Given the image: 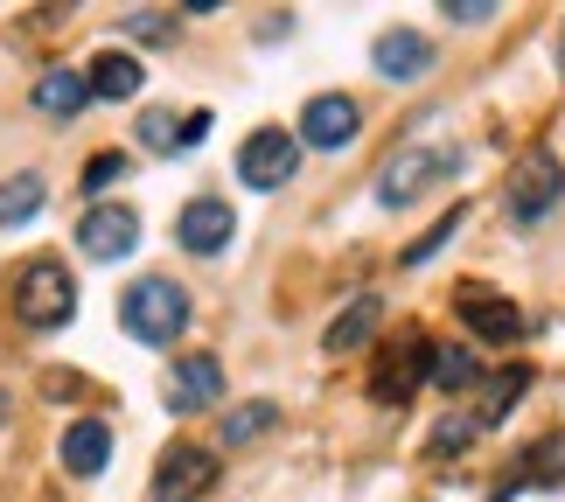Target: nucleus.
Returning <instances> with one entry per match:
<instances>
[{"mask_svg":"<svg viewBox=\"0 0 565 502\" xmlns=\"http://www.w3.org/2000/svg\"><path fill=\"white\" fill-rule=\"evenodd\" d=\"M119 329L147 349H168L189 329V293L175 279H134V287L119 293Z\"/></svg>","mask_w":565,"mask_h":502,"instance_id":"f257e3e1","label":"nucleus"},{"mask_svg":"<svg viewBox=\"0 0 565 502\" xmlns=\"http://www.w3.org/2000/svg\"><path fill=\"white\" fill-rule=\"evenodd\" d=\"M14 314L29 321V329H63V321L77 314V279L63 258H29L14 279Z\"/></svg>","mask_w":565,"mask_h":502,"instance_id":"f03ea898","label":"nucleus"},{"mask_svg":"<svg viewBox=\"0 0 565 502\" xmlns=\"http://www.w3.org/2000/svg\"><path fill=\"white\" fill-rule=\"evenodd\" d=\"M503 195H510V216H516V224H545L552 203L565 195V168H558L552 147H531V154L510 168V189Z\"/></svg>","mask_w":565,"mask_h":502,"instance_id":"7ed1b4c3","label":"nucleus"},{"mask_svg":"<svg viewBox=\"0 0 565 502\" xmlns=\"http://www.w3.org/2000/svg\"><path fill=\"white\" fill-rule=\"evenodd\" d=\"M461 168V154H433V147H398V154L384 161L377 174V203L384 210H405V203H419V195L440 182V174Z\"/></svg>","mask_w":565,"mask_h":502,"instance_id":"20e7f679","label":"nucleus"},{"mask_svg":"<svg viewBox=\"0 0 565 502\" xmlns=\"http://www.w3.org/2000/svg\"><path fill=\"white\" fill-rule=\"evenodd\" d=\"M426 377H433V342L426 335H398L377 356V370H371V398L377 405H405Z\"/></svg>","mask_w":565,"mask_h":502,"instance_id":"39448f33","label":"nucleus"},{"mask_svg":"<svg viewBox=\"0 0 565 502\" xmlns=\"http://www.w3.org/2000/svg\"><path fill=\"white\" fill-rule=\"evenodd\" d=\"M210 482H216V453L195 440H175L154 461V502H203Z\"/></svg>","mask_w":565,"mask_h":502,"instance_id":"423d86ee","label":"nucleus"},{"mask_svg":"<svg viewBox=\"0 0 565 502\" xmlns=\"http://www.w3.org/2000/svg\"><path fill=\"white\" fill-rule=\"evenodd\" d=\"M140 245V210L134 203H92L77 216V252L84 258H134Z\"/></svg>","mask_w":565,"mask_h":502,"instance_id":"0eeeda50","label":"nucleus"},{"mask_svg":"<svg viewBox=\"0 0 565 502\" xmlns=\"http://www.w3.org/2000/svg\"><path fill=\"white\" fill-rule=\"evenodd\" d=\"M294 168H300V140L279 133V126H258V133L237 147V174H245V189H279V182H294Z\"/></svg>","mask_w":565,"mask_h":502,"instance_id":"6e6552de","label":"nucleus"},{"mask_svg":"<svg viewBox=\"0 0 565 502\" xmlns=\"http://www.w3.org/2000/svg\"><path fill=\"white\" fill-rule=\"evenodd\" d=\"M356 126H363L356 98L321 92V98H308V113H300V140L321 147V154H335V147H350V140H356Z\"/></svg>","mask_w":565,"mask_h":502,"instance_id":"1a4fd4ad","label":"nucleus"},{"mask_svg":"<svg viewBox=\"0 0 565 502\" xmlns=\"http://www.w3.org/2000/svg\"><path fill=\"white\" fill-rule=\"evenodd\" d=\"M454 308H461V321H468L482 342H516V335H531V321L516 314V300L489 293V287H461V293H454Z\"/></svg>","mask_w":565,"mask_h":502,"instance_id":"9d476101","label":"nucleus"},{"mask_svg":"<svg viewBox=\"0 0 565 502\" xmlns=\"http://www.w3.org/2000/svg\"><path fill=\"white\" fill-rule=\"evenodd\" d=\"M231 231H237V216H231V203H216V195H195V203L175 216V245H182L189 258L224 252V245H231Z\"/></svg>","mask_w":565,"mask_h":502,"instance_id":"9b49d317","label":"nucleus"},{"mask_svg":"<svg viewBox=\"0 0 565 502\" xmlns=\"http://www.w3.org/2000/svg\"><path fill=\"white\" fill-rule=\"evenodd\" d=\"M224 398V363L216 356H182L168 370V412H210Z\"/></svg>","mask_w":565,"mask_h":502,"instance_id":"f8f14e48","label":"nucleus"},{"mask_svg":"<svg viewBox=\"0 0 565 502\" xmlns=\"http://www.w3.org/2000/svg\"><path fill=\"white\" fill-rule=\"evenodd\" d=\"M371 63H377V77L412 84V77H426V71H433V42H426V35H412V29H384V35L371 42Z\"/></svg>","mask_w":565,"mask_h":502,"instance_id":"ddd939ff","label":"nucleus"},{"mask_svg":"<svg viewBox=\"0 0 565 502\" xmlns=\"http://www.w3.org/2000/svg\"><path fill=\"white\" fill-rule=\"evenodd\" d=\"M84 84H92V98H134V92H147V71H140V56H126V50H98Z\"/></svg>","mask_w":565,"mask_h":502,"instance_id":"4468645a","label":"nucleus"},{"mask_svg":"<svg viewBox=\"0 0 565 502\" xmlns=\"http://www.w3.org/2000/svg\"><path fill=\"white\" fill-rule=\"evenodd\" d=\"M210 133V113H140V147H154V154H182Z\"/></svg>","mask_w":565,"mask_h":502,"instance_id":"2eb2a0df","label":"nucleus"},{"mask_svg":"<svg viewBox=\"0 0 565 502\" xmlns=\"http://www.w3.org/2000/svg\"><path fill=\"white\" fill-rule=\"evenodd\" d=\"M377 321H384V300H377V293H356L350 308L335 314V329L321 335V342H329V356H350V349H363V342L377 335Z\"/></svg>","mask_w":565,"mask_h":502,"instance_id":"dca6fc26","label":"nucleus"},{"mask_svg":"<svg viewBox=\"0 0 565 502\" xmlns=\"http://www.w3.org/2000/svg\"><path fill=\"white\" fill-rule=\"evenodd\" d=\"M105 461H113V426L77 419L71 432H63V468H71V474H98Z\"/></svg>","mask_w":565,"mask_h":502,"instance_id":"f3484780","label":"nucleus"},{"mask_svg":"<svg viewBox=\"0 0 565 502\" xmlns=\"http://www.w3.org/2000/svg\"><path fill=\"white\" fill-rule=\"evenodd\" d=\"M92 105V84H84V71H42L35 84V113H50V119H71Z\"/></svg>","mask_w":565,"mask_h":502,"instance_id":"a211bd4d","label":"nucleus"},{"mask_svg":"<svg viewBox=\"0 0 565 502\" xmlns=\"http://www.w3.org/2000/svg\"><path fill=\"white\" fill-rule=\"evenodd\" d=\"M42 174L29 168V174H8V182H0V224H29V216H42Z\"/></svg>","mask_w":565,"mask_h":502,"instance_id":"6ab92c4d","label":"nucleus"},{"mask_svg":"<svg viewBox=\"0 0 565 502\" xmlns=\"http://www.w3.org/2000/svg\"><path fill=\"white\" fill-rule=\"evenodd\" d=\"M475 377H482L475 349H461V342H440V349H433V384H440V391H468Z\"/></svg>","mask_w":565,"mask_h":502,"instance_id":"aec40b11","label":"nucleus"},{"mask_svg":"<svg viewBox=\"0 0 565 502\" xmlns=\"http://www.w3.org/2000/svg\"><path fill=\"white\" fill-rule=\"evenodd\" d=\"M279 419V405L266 398H252V405H237L231 419H224V447H252V440H266V426Z\"/></svg>","mask_w":565,"mask_h":502,"instance_id":"412c9836","label":"nucleus"},{"mask_svg":"<svg viewBox=\"0 0 565 502\" xmlns=\"http://www.w3.org/2000/svg\"><path fill=\"white\" fill-rule=\"evenodd\" d=\"M524 384H531V370H503V377L482 391V419H475V426H503V412L524 398Z\"/></svg>","mask_w":565,"mask_h":502,"instance_id":"4be33fe9","label":"nucleus"},{"mask_svg":"<svg viewBox=\"0 0 565 502\" xmlns=\"http://www.w3.org/2000/svg\"><path fill=\"white\" fill-rule=\"evenodd\" d=\"M126 35H140V42H175V14H168V8H140V14H126Z\"/></svg>","mask_w":565,"mask_h":502,"instance_id":"5701e85b","label":"nucleus"},{"mask_svg":"<svg viewBox=\"0 0 565 502\" xmlns=\"http://www.w3.org/2000/svg\"><path fill=\"white\" fill-rule=\"evenodd\" d=\"M454 231H461V210H447V216H440V224H433V231L419 237V245H412V252H405V266H426V258H433V252H440V245H447V237H454Z\"/></svg>","mask_w":565,"mask_h":502,"instance_id":"b1692460","label":"nucleus"},{"mask_svg":"<svg viewBox=\"0 0 565 502\" xmlns=\"http://www.w3.org/2000/svg\"><path fill=\"white\" fill-rule=\"evenodd\" d=\"M468 419H440V432H433V447H440V453H454V447H468Z\"/></svg>","mask_w":565,"mask_h":502,"instance_id":"393cba45","label":"nucleus"},{"mask_svg":"<svg viewBox=\"0 0 565 502\" xmlns=\"http://www.w3.org/2000/svg\"><path fill=\"white\" fill-rule=\"evenodd\" d=\"M119 168H126V154H98V161H92V174H84V182H92V189H105V182H113Z\"/></svg>","mask_w":565,"mask_h":502,"instance_id":"a878e982","label":"nucleus"},{"mask_svg":"<svg viewBox=\"0 0 565 502\" xmlns=\"http://www.w3.org/2000/svg\"><path fill=\"white\" fill-rule=\"evenodd\" d=\"M495 8H482V0H454V8H447V21H489Z\"/></svg>","mask_w":565,"mask_h":502,"instance_id":"bb28decb","label":"nucleus"},{"mask_svg":"<svg viewBox=\"0 0 565 502\" xmlns=\"http://www.w3.org/2000/svg\"><path fill=\"white\" fill-rule=\"evenodd\" d=\"M558 71H565V35H558Z\"/></svg>","mask_w":565,"mask_h":502,"instance_id":"cd10ccee","label":"nucleus"},{"mask_svg":"<svg viewBox=\"0 0 565 502\" xmlns=\"http://www.w3.org/2000/svg\"><path fill=\"white\" fill-rule=\"evenodd\" d=\"M0 419H8V391H0Z\"/></svg>","mask_w":565,"mask_h":502,"instance_id":"c85d7f7f","label":"nucleus"}]
</instances>
